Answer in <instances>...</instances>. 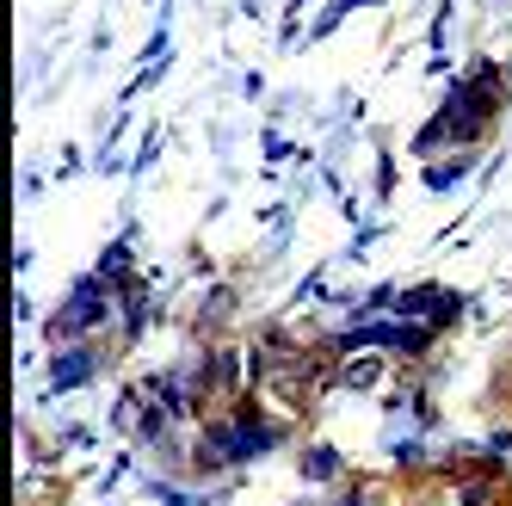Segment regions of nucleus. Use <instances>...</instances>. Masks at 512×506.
<instances>
[{
    "label": "nucleus",
    "mask_w": 512,
    "mask_h": 506,
    "mask_svg": "<svg viewBox=\"0 0 512 506\" xmlns=\"http://www.w3.org/2000/svg\"><path fill=\"white\" fill-rule=\"evenodd\" d=\"M383 371H389L383 358H377V352H364V358H352V365H346V383H352V389H377Z\"/></svg>",
    "instance_id": "nucleus-1"
},
{
    "label": "nucleus",
    "mask_w": 512,
    "mask_h": 506,
    "mask_svg": "<svg viewBox=\"0 0 512 506\" xmlns=\"http://www.w3.org/2000/svg\"><path fill=\"white\" fill-rule=\"evenodd\" d=\"M81 371H87V358H56V383H62V389L81 383Z\"/></svg>",
    "instance_id": "nucleus-2"
}]
</instances>
